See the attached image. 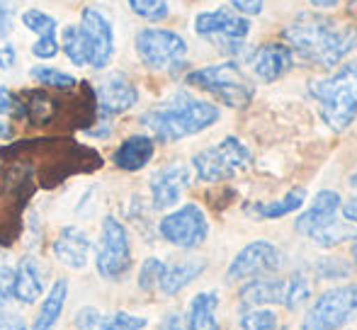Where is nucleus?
Listing matches in <instances>:
<instances>
[{
    "label": "nucleus",
    "instance_id": "nucleus-19",
    "mask_svg": "<svg viewBox=\"0 0 357 330\" xmlns=\"http://www.w3.org/2000/svg\"><path fill=\"white\" fill-rule=\"evenodd\" d=\"M241 301L245 306H273V304L284 301V279L270 277H253L241 289Z\"/></svg>",
    "mask_w": 357,
    "mask_h": 330
},
{
    "label": "nucleus",
    "instance_id": "nucleus-37",
    "mask_svg": "<svg viewBox=\"0 0 357 330\" xmlns=\"http://www.w3.org/2000/svg\"><path fill=\"white\" fill-rule=\"evenodd\" d=\"M13 277L15 269L8 265H0V306H5L13 299Z\"/></svg>",
    "mask_w": 357,
    "mask_h": 330
},
{
    "label": "nucleus",
    "instance_id": "nucleus-26",
    "mask_svg": "<svg viewBox=\"0 0 357 330\" xmlns=\"http://www.w3.org/2000/svg\"><path fill=\"white\" fill-rule=\"evenodd\" d=\"M59 47H61V52L66 54V58L73 63L75 68H85V66H88V56H85V44H83V37H80L78 24H68V27L63 29Z\"/></svg>",
    "mask_w": 357,
    "mask_h": 330
},
{
    "label": "nucleus",
    "instance_id": "nucleus-15",
    "mask_svg": "<svg viewBox=\"0 0 357 330\" xmlns=\"http://www.w3.org/2000/svg\"><path fill=\"white\" fill-rule=\"evenodd\" d=\"M190 184V168L183 163H170L165 168H160L158 173H153L151 178V202L153 209L165 212L173 209L180 202L183 192Z\"/></svg>",
    "mask_w": 357,
    "mask_h": 330
},
{
    "label": "nucleus",
    "instance_id": "nucleus-9",
    "mask_svg": "<svg viewBox=\"0 0 357 330\" xmlns=\"http://www.w3.org/2000/svg\"><path fill=\"white\" fill-rule=\"evenodd\" d=\"M195 32L216 44L224 54L236 56L243 52V44L250 34V19L226 8L209 10V13H199L195 17Z\"/></svg>",
    "mask_w": 357,
    "mask_h": 330
},
{
    "label": "nucleus",
    "instance_id": "nucleus-7",
    "mask_svg": "<svg viewBox=\"0 0 357 330\" xmlns=\"http://www.w3.org/2000/svg\"><path fill=\"white\" fill-rule=\"evenodd\" d=\"M357 318V284L324 292L306 311L299 330H340Z\"/></svg>",
    "mask_w": 357,
    "mask_h": 330
},
{
    "label": "nucleus",
    "instance_id": "nucleus-43",
    "mask_svg": "<svg viewBox=\"0 0 357 330\" xmlns=\"http://www.w3.org/2000/svg\"><path fill=\"white\" fill-rule=\"evenodd\" d=\"M340 212H343V217L348 219V221L357 223V197H353L350 202L340 204Z\"/></svg>",
    "mask_w": 357,
    "mask_h": 330
},
{
    "label": "nucleus",
    "instance_id": "nucleus-4",
    "mask_svg": "<svg viewBox=\"0 0 357 330\" xmlns=\"http://www.w3.org/2000/svg\"><path fill=\"white\" fill-rule=\"evenodd\" d=\"M340 194L333 189H321L314 197V202L309 204V209L296 217L294 228L296 233L311 238L319 248H335L338 243L350 241L355 236V231L348 223L338 221L340 212Z\"/></svg>",
    "mask_w": 357,
    "mask_h": 330
},
{
    "label": "nucleus",
    "instance_id": "nucleus-41",
    "mask_svg": "<svg viewBox=\"0 0 357 330\" xmlns=\"http://www.w3.org/2000/svg\"><path fill=\"white\" fill-rule=\"evenodd\" d=\"M0 330H27L15 313H0Z\"/></svg>",
    "mask_w": 357,
    "mask_h": 330
},
{
    "label": "nucleus",
    "instance_id": "nucleus-44",
    "mask_svg": "<svg viewBox=\"0 0 357 330\" xmlns=\"http://www.w3.org/2000/svg\"><path fill=\"white\" fill-rule=\"evenodd\" d=\"M309 3L314 5L316 10H331V8H335L340 0H309Z\"/></svg>",
    "mask_w": 357,
    "mask_h": 330
},
{
    "label": "nucleus",
    "instance_id": "nucleus-6",
    "mask_svg": "<svg viewBox=\"0 0 357 330\" xmlns=\"http://www.w3.org/2000/svg\"><path fill=\"white\" fill-rule=\"evenodd\" d=\"M134 49L144 66L153 73H175L188 61V44L180 34L170 32V29H139Z\"/></svg>",
    "mask_w": 357,
    "mask_h": 330
},
{
    "label": "nucleus",
    "instance_id": "nucleus-1",
    "mask_svg": "<svg viewBox=\"0 0 357 330\" xmlns=\"http://www.w3.org/2000/svg\"><path fill=\"white\" fill-rule=\"evenodd\" d=\"M284 42L304 61L333 68L357 47V24L328 15H299L284 29Z\"/></svg>",
    "mask_w": 357,
    "mask_h": 330
},
{
    "label": "nucleus",
    "instance_id": "nucleus-11",
    "mask_svg": "<svg viewBox=\"0 0 357 330\" xmlns=\"http://www.w3.org/2000/svg\"><path fill=\"white\" fill-rule=\"evenodd\" d=\"M158 233L170 246L192 250L199 248L209 236V221L207 214L197 204H183L175 212L165 214L158 223Z\"/></svg>",
    "mask_w": 357,
    "mask_h": 330
},
{
    "label": "nucleus",
    "instance_id": "nucleus-8",
    "mask_svg": "<svg viewBox=\"0 0 357 330\" xmlns=\"http://www.w3.org/2000/svg\"><path fill=\"white\" fill-rule=\"evenodd\" d=\"M250 163V151L243 141L236 136L221 139L216 146L199 151L192 158V168L197 173L199 182H224L231 180L236 173L245 170Z\"/></svg>",
    "mask_w": 357,
    "mask_h": 330
},
{
    "label": "nucleus",
    "instance_id": "nucleus-18",
    "mask_svg": "<svg viewBox=\"0 0 357 330\" xmlns=\"http://www.w3.org/2000/svg\"><path fill=\"white\" fill-rule=\"evenodd\" d=\"M153 151V139L146 136V134H134V136L124 139L117 151H114V165L119 170H127V173H137V170H142L151 163Z\"/></svg>",
    "mask_w": 357,
    "mask_h": 330
},
{
    "label": "nucleus",
    "instance_id": "nucleus-2",
    "mask_svg": "<svg viewBox=\"0 0 357 330\" xmlns=\"http://www.w3.org/2000/svg\"><path fill=\"white\" fill-rule=\"evenodd\" d=\"M216 122H219V109L212 102L195 97L185 90L170 95L158 107L142 114V124L163 143L195 136Z\"/></svg>",
    "mask_w": 357,
    "mask_h": 330
},
{
    "label": "nucleus",
    "instance_id": "nucleus-16",
    "mask_svg": "<svg viewBox=\"0 0 357 330\" xmlns=\"http://www.w3.org/2000/svg\"><path fill=\"white\" fill-rule=\"evenodd\" d=\"M291 49L287 44H265L258 52L250 56V71L255 73V78L263 83H273L278 78H282L284 73L291 71Z\"/></svg>",
    "mask_w": 357,
    "mask_h": 330
},
{
    "label": "nucleus",
    "instance_id": "nucleus-25",
    "mask_svg": "<svg viewBox=\"0 0 357 330\" xmlns=\"http://www.w3.org/2000/svg\"><path fill=\"white\" fill-rule=\"evenodd\" d=\"M311 297V287L309 279L304 277V272H291L289 277L284 279V301L282 306H287L289 311H296L299 306H304Z\"/></svg>",
    "mask_w": 357,
    "mask_h": 330
},
{
    "label": "nucleus",
    "instance_id": "nucleus-31",
    "mask_svg": "<svg viewBox=\"0 0 357 330\" xmlns=\"http://www.w3.org/2000/svg\"><path fill=\"white\" fill-rule=\"evenodd\" d=\"M163 267H165V262L158 258L144 260L142 269H139V289H142V292H158Z\"/></svg>",
    "mask_w": 357,
    "mask_h": 330
},
{
    "label": "nucleus",
    "instance_id": "nucleus-23",
    "mask_svg": "<svg viewBox=\"0 0 357 330\" xmlns=\"http://www.w3.org/2000/svg\"><path fill=\"white\" fill-rule=\"evenodd\" d=\"M66 294H68V282L66 279H56L49 289L47 299L42 301L37 318L32 323V330H54L56 321L63 313V304H66Z\"/></svg>",
    "mask_w": 357,
    "mask_h": 330
},
{
    "label": "nucleus",
    "instance_id": "nucleus-5",
    "mask_svg": "<svg viewBox=\"0 0 357 330\" xmlns=\"http://www.w3.org/2000/svg\"><path fill=\"white\" fill-rule=\"evenodd\" d=\"M185 81H188V85H192V88L212 93L226 107L243 109L253 100V85H250V81L241 73V68L234 61L197 68V71L188 73Z\"/></svg>",
    "mask_w": 357,
    "mask_h": 330
},
{
    "label": "nucleus",
    "instance_id": "nucleus-35",
    "mask_svg": "<svg viewBox=\"0 0 357 330\" xmlns=\"http://www.w3.org/2000/svg\"><path fill=\"white\" fill-rule=\"evenodd\" d=\"M75 328L78 330H105V313H100L98 308L85 306L75 316Z\"/></svg>",
    "mask_w": 357,
    "mask_h": 330
},
{
    "label": "nucleus",
    "instance_id": "nucleus-13",
    "mask_svg": "<svg viewBox=\"0 0 357 330\" xmlns=\"http://www.w3.org/2000/svg\"><path fill=\"white\" fill-rule=\"evenodd\" d=\"M282 265H284V255L275 243L253 241L231 260L226 279H229V282H241V279L263 277V274L278 272Z\"/></svg>",
    "mask_w": 357,
    "mask_h": 330
},
{
    "label": "nucleus",
    "instance_id": "nucleus-17",
    "mask_svg": "<svg viewBox=\"0 0 357 330\" xmlns=\"http://www.w3.org/2000/svg\"><path fill=\"white\" fill-rule=\"evenodd\" d=\"M90 250H93V243H90L88 233L78 226H63L61 233L56 236V241H54L56 260L71 269H83L88 265Z\"/></svg>",
    "mask_w": 357,
    "mask_h": 330
},
{
    "label": "nucleus",
    "instance_id": "nucleus-45",
    "mask_svg": "<svg viewBox=\"0 0 357 330\" xmlns=\"http://www.w3.org/2000/svg\"><path fill=\"white\" fill-rule=\"evenodd\" d=\"M8 136H10V127L3 122V119H0V141H3V139H8Z\"/></svg>",
    "mask_w": 357,
    "mask_h": 330
},
{
    "label": "nucleus",
    "instance_id": "nucleus-20",
    "mask_svg": "<svg viewBox=\"0 0 357 330\" xmlns=\"http://www.w3.org/2000/svg\"><path fill=\"white\" fill-rule=\"evenodd\" d=\"M204 269H207L204 260H183V262L165 265L163 274H160L158 292L165 294V297H175V294L183 292L188 284H192Z\"/></svg>",
    "mask_w": 357,
    "mask_h": 330
},
{
    "label": "nucleus",
    "instance_id": "nucleus-30",
    "mask_svg": "<svg viewBox=\"0 0 357 330\" xmlns=\"http://www.w3.org/2000/svg\"><path fill=\"white\" fill-rule=\"evenodd\" d=\"M241 330H275L278 328V316L270 308H253L241 316Z\"/></svg>",
    "mask_w": 357,
    "mask_h": 330
},
{
    "label": "nucleus",
    "instance_id": "nucleus-39",
    "mask_svg": "<svg viewBox=\"0 0 357 330\" xmlns=\"http://www.w3.org/2000/svg\"><path fill=\"white\" fill-rule=\"evenodd\" d=\"M15 61H17V52H15V47L8 42V39H0V68L8 71V68L15 66Z\"/></svg>",
    "mask_w": 357,
    "mask_h": 330
},
{
    "label": "nucleus",
    "instance_id": "nucleus-12",
    "mask_svg": "<svg viewBox=\"0 0 357 330\" xmlns=\"http://www.w3.org/2000/svg\"><path fill=\"white\" fill-rule=\"evenodd\" d=\"M80 37L85 44V56H88V66L95 71H102L109 66L114 56V29L112 22L100 13L98 8H83L80 10Z\"/></svg>",
    "mask_w": 357,
    "mask_h": 330
},
{
    "label": "nucleus",
    "instance_id": "nucleus-36",
    "mask_svg": "<svg viewBox=\"0 0 357 330\" xmlns=\"http://www.w3.org/2000/svg\"><path fill=\"white\" fill-rule=\"evenodd\" d=\"M17 0H0V39H8L13 32L15 22V8H17Z\"/></svg>",
    "mask_w": 357,
    "mask_h": 330
},
{
    "label": "nucleus",
    "instance_id": "nucleus-33",
    "mask_svg": "<svg viewBox=\"0 0 357 330\" xmlns=\"http://www.w3.org/2000/svg\"><path fill=\"white\" fill-rule=\"evenodd\" d=\"M316 272L324 279H343L353 272V267L345 265V260L331 258V260H319V262H316Z\"/></svg>",
    "mask_w": 357,
    "mask_h": 330
},
{
    "label": "nucleus",
    "instance_id": "nucleus-28",
    "mask_svg": "<svg viewBox=\"0 0 357 330\" xmlns=\"http://www.w3.org/2000/svg\"><path fill=\"white\" fill-rule=\"evenodd\" d=\"M20 19H22V24L29 29V32H34L37 37H44V34H56L59 29V19L52 17L49 13H44V10H24L22 15H20Z\"/></svg>",
    "mask_w": 357,
    "mask_h": 330
},
{
    "label": "nucleus",
    "instance_id": "nucleus-27",
    "mask_svg": "<svg viewBox=\"0 0 357 330\" xmlns=\"http://www.w3.org/2000/svg\"><path fill=\"white\" fill-rule=\"evenodd\" d=\"M32 78L37 81L42 88H54V90H71L78 85V81L71 76V73H63L59 68H49V66H34Z\"/></svg>",
    "mask_w": 357,
    "mask_h": 330
},
{
    "label": "nucleus",
    "instance_id": "nucleus-24",
    "mask_svg": "<svg viewBox=\"0 0 357 330\" xmlns=\"http://www.w3.org/2000/svg\"><path fill=\"white\" fill-rule=\"evenodd\" d=\"M304 202H306V189L291 187L282 199H275V202H268V204L265 202L250 204V207H245V212L255 219H282L287 214L304 207Z\"/></svg>",
    "mask_w": 357,
    "mask_h": 330
},
{
    "label": "nucleus",
    "instance_id": "nucleus-14",
    "mask_svg": "<svg viewBox=\"0 0 357 330\" xmlns=\"http://www.w3.org/2000/svg\"><path fill=\"white\" fill-rule=\"evenodd\" d=\"M139 102L137 85L129 81L122 71H114L105 76L95 88V112L100 122H107L112 117L129 112Z\"/></svg>",
    "mask_w": 357,
    "mask_h": 330
},
{
    "label": "nucleus",
    "instance_id": "nucleus-22",
    "mask_svg": "<svg viewBox=\"0 0 357 330\" xmlns=\"http://www.w3.org/2000/svg\"><path fill=\"white\" fill-rule=\"evenodd\" d=\"M216 306H219V294L216 292L195 294L188 306V318H185L188 330H219Z\"/></svg>",
    "mask_w": 357,
    "mask_h": 330
},
{
    "label": "nucleus",
    "instance_id": "nucleus-21",
    "mask_svg": "<svg viewBox=\"0 0 357 330\" xmlns=\"http://www.w3.org/2000/svg\"><path fill=\"white\" fill-rule=\"evenodd\" d=\"M42 269L34 258H22L13 277V297L22 304H34L42 297Z\"/></svg>",
    "mask_w": 357,
    "mask_h": 330
},
{
    "label": "nucleus",
    "instance_id": "nucleus-34",
    "mask_svg": "<svg viewBox=\"0 0 357 330\" xmlns=\"http://www.w3.org/2000/svg\"><path fill=\"white\" fill-rule=\"evenodd\" d=\"M61 47H59V37L56 34H44V37H37V42L32 44V56L42 58V61H49V58L59 56Z\"/></svg>",
    "mask_w": 357,
    "mask_h": 330
},
{
    "label": "nucleus",
    "instance_id": "nucleus-32",
    "mask_svg": "<svg viewBox=\"0 0 357 330\" xmlns=\"http://www.w3.org/2000/svg\"><path fill=\"white\" fill-rule=\"evenodd\" d=\"M146 326H149L146 318L132 316V313H124V311L105 316V330H144Z\"/></svg>",
    "mask_w": 357,
    "mask_h": 330
},
{
    "label": "nucleus",
    "instance_id": "nucleus-29",
    "mask_svg": "<svg viewBox=\"0 0 357 330\" xmlns=\"http://www.w3.org/2000/svg\"><path fill=\"white\" fill-rule=\"evenodd\" d=\"M132 13L149 22H160L168 17V0H127Z\"/></svg>",
    "mask_w": 357,
    "mask_h": 330
},
{
    "label": "nucleus",
    "instance_id": "nucleus-40",
    "mask_svg": "<svg viewBox=\"0 0 357 330\" xmlns=\"http://www.w3.org/2000/svg\"><path fill=\"white\" fill-rule=\"evenodd\" d=\"M3 114H15V95L0 85V117Z\"/></svg>",
    "mask_w": 357,
    "mask_h": 330
},
{
    "label": "nucleus",
    "instance_id": "nucleus-10",
    "mask_svg": "<svg viewBox=\"0 0 357 330\" xmlns=\"http://www.w3.org/2000/svg\"><path fill=\"white\" fill-rule=\"evenodd\" d=\"M95 267L102 279L117 282L132 267V246H129L127 228L114 217H105L102 231H100L98 253H95Z\"/></svg>",
    "mask_w": 357,
    "mask_h": 330
},
{
    "label": "nucleus",
    "instance_id": "nucleus-38",
    "mask_svg": "<svg viewBox=\"0 0 357 330\" xmlns=\"http://www.w3.org/2000/svg\"><path fill=\"white\" fill-rule=\"evenodd\" d=\"M241 15H248V17H255V15L263 13L265 0H229Z\"/></svg>",
    "mask_w": 357,
    "mask_h": 330
},
{
    "label": "nucleus",
    "instance_id": "nucleus-42",
    "mask_svg": "<svg viewBox=\"0 0 357 330\" xmlns=\"http://www.w3.org/2000/svg\"><path fill=\"white\" fill-rule=\"evenodd\" d=\"M160 330H188V328H185V323L180 321L178 313H170V316H165V321L160 323Z\"/></svg>",
    "mask_w": 357,
    "mask_h": 330
},
{
    "label": "nucleus",
    "instance_id": "nucleus-46",
    "mask_svg": "<svg viewBox=\"0 0 357 330\" xmlns=\"http://www.w3.org/2000/svg\"><path fill=\"white\" fill-rule=\"evenodd\" d=\"M353 241V258H355V262H357V231H355V236L350 238Z\"/></svg>",
    "mask_w": 357,
    "mask_h": 330
},
{
    "label": "nucleus",
    "instance_id": "nucleus-3",
    "mask_svg": "<svg viewBox=\"0 0 357 330\" xmlns=\"http://www.w3.org/2000/svg\"><path fill=\"white\" fill-rule=\"evenodd\" d=\"M309 93L319 102L324 122L333 132H345L357 117V63H348L333 76L311 81Z\"/></svg>",
    "mask_w": 357,
    "mask_h": 330
}]
</instances>
